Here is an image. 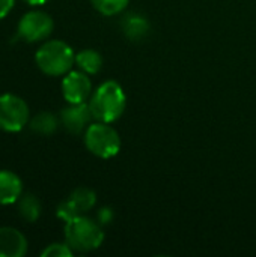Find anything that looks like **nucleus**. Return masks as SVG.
Wrapping results in <instances>:
<instances>
[{
    "label": "nucleus",
    "instance_id": "obj_1",
    "mask_svg": "<svg viewBox=\"0 0 256 257\" xmlns=\"http://www.w3.org/2000/svg\"><path fill=\"white\" fill-rule=\"evenodd\" d=\"M127 98L122 86L118 81H104L91 96L89 107L92 116L98 122L112 123L118 120L125 110Z\"/></svg>",
    "mask_w": 256,
    "mask_h": 257
},
{
    "label": "nucleus",
    "instance_id": "obj_2",
    "mask_svg": "<svg viewBox=\"0 0 256 257\" xmlns=\"http://www.w3.org/2000/svg\"><path fill=\"white\" fill-rule=\"evenodd\" d=\"M36 66L48 77H60L71 71L75 63V54L72 48L59 39L45 41L35 54Z\"/></svg>",
    "mask_w": 256,
    "mask_h": 257
},
{
    "label": "nucleus",
    "instance_id": "obj_3",
    "mask_svg": "<svg viewBox=\"0 0 256 257\" xmlns=\"http://www.w3.org/2000/svg\"><path fill=\"white\" fill-rule=\"evenodd\" d=\"M104 241V233L101 224L84 217L78 215L65 223V242L80 253H88L101 247Z\"/></svg>",
    "mask_w": 256,
    "mask_h": 257
},
{
    "label": "nucleus",
    "instance_id": "obj_4",
    "mask_svg": "<svg viewBox=\"0 0 256 257\" xmlns=\"http://www.w3.org/2000/svg\"><path fill=\"white\" fill-rule=\"evenodd\" d=\"M84 145L98 158H113L121 149V139L115 128L106 122L91 123L84 131Z\"/></svg>",
    "mask_w": 256,
    "mask_h": 257
},
{
    "label": "nucleus",
    "instance_id": "obj_5",
    "mask_svg": "<svg viewBox=\"0 0 256 257\" xmlns=\"http://www.w3.org/2000/svg\"><path fill=\"white\" fill-rule=\"evenodd\" d=\"M30 120V110L26 101L14 93L0 95V130L18 133Z\"/></svg>",
    "mask_w": 256,
    "mask_h": 257
},
{
    "label": "nucleus",
    "instance_id": "obj_6",
    "mask_svg": "<svg viewBox=\"0 0 256 257\" xmlns=\"http://www.w3.org/2000/svg\"><path fill=\"white\" fill-rule=\"evenodd\" d=\"M54 29L53 18L42 11L26 12L18 23V36L26 42H39L47 39Z\"/></svg>",
    "mask_w": 256,
    "mask_h": 257
},
{
    "label": "nucleus",
    "instance_id": "obj_7",
    "mask_svg": "<svg viewBox=\"0 0 256 257\" xmlns=\"http://www.w3.org/2000/svg\"><path fill=\"white\" fill-rule=\"evenodd\" d=\"M92 93V83L86 72L69 71L62 80V95L68 104L86 102Z\"/></svg>",
    "mask_w": 256,
    "mask_h": 257
},
{
    "label": "nucleus",
    "instance_id": "obj_8",
    "mask_svg": "<svg viewBox=\"0 0 256 257\" xmlns=\"http://www.w3.org/2000/svg\"><path fill=\"white\" fill-rule=\"evenodd\" d=\"M91 119H94L89 102H80V104H69L60 111V123L63 128L72 134H80L86 131V128L91 125Z\"/></svg>",
    "mask_w": 256,
    "mask_h": 257
},
{
    "label": "nucleus",
    "instance_id": "obj_9",
    "mask_svg": "<svg viewBox=\"0 0 256 257\" xmlns=\"http://www.w3.org/2000/svg\"><path fill=\"white\" fill-rule=\"evenodd\" d=\"M27 248V239L18 229L0 227V257H24Z\"/></svg>",
    "mask_w": 256,
    "mask_h": 257
},
{
    "label": "nucleus",
    "instance_id": "obj_10",
    "mask_svg": "<svg viewBox=\"0 0 256 257\" xmlns=\"http://www.w3.org/2000/svg\"><path fill=\"white\" fill-rule=\"evenodd\" d=\"M23 194V181L11 170H0V205H14Z\"/></svg>",
    "mask_w": 256,
    "mask_h": 257
},
{
    "label": "nucleus",
    "instance_id": "obj_11",
    "mask_svg": "<svg viewBox=\"0 0 256 257\" xmlns=\"http://www.w3.org/2000/svg\"><path fill=\"white\" fill-rule=\"evenodd\" d=\"M17 209H18L20 217L27 223L38 221L42 214L41 202L33 194H21V197L17 202Z\"/></svg>",
    "mask_w": 256,
    "mask_h": 257
},
{
    "label": "nucleus",
    "instance_id": "obj_12",
    "mask_svg": "<svg viewBox=\"0 0 256 257\" xmlns=\"http://www.w3.org/2000/svg\"><path fill=\"white\" fill-rule=\"evenodd\" d=\"M59 126V119L51 111H39L29 120V128L39 136H51Z\"/></svg>",
    "mask_w": 256,
    "mask_h": 257
},
{
    "label": "nucleus",
    "instance_id": "obj_13",
    "mask_svg": "<svg viewBox=\"0 0 256 257\" xmlns=\"http://www.w3.org/2000/svg\"><path fill=\"white\" fill-rule=\"evenodd\" d=\"M75 65L80 71L86 72L88 75L97 74L103 66V57L95 50H81L75 54Z\"/></svg>",
    "mask_w": 256,
    "mask_h": 257
},
{
    "label": "nucleus",
    "instance_id": "obj_14",
    "mask_svg": "<svg viewBox=\"0 0 256 257\" xmlns=\"http://www.w3.org/2000/svg\"><path fill=\"white\" fill-rule=\"evenodd\" d=\"M122 29L130 39L137 41V39H142L143 36H146V33L149 30V23L142 15L131 14L122 20Z\"/></svg>",
    "mask_w": 256,
    "mask_h": 257
},
{
    "label": "nucleus",
    "instance_id": "obj_15",
    "mask_svg": "<svg viewBox=\"0 0 256 257\" xmlns=\"http://www.w3.org/2000/svg\"><path fill=\"white\" fill-rule=\"evenodd\" d=\"M68 200L72 203V206L77 209V212L83 215L84 212L91 211L95 206L97 196H95V193L92 190L84 188V187H80V188H77V190H74L71 193V196H69Z\"/></svg>",
    "mask_w": 256,
    "mask_h": 257
},
{
    "label": "nucleus",
    "instance_id": "obj_16",
    "mask_svg": "<svg viewBox=\"0 0 256 257\" xmlns=\"http://www.w3.org/2000/svg\"><path fill=\"white\" fill-rule=\"evenodd\" d=\"M130 0H91L94 8L103 15H116L122 12Z\"/></svg>",
    "mask_w": 256,
    "mask_h": 257
},
{
    "label": "nucleus",
    "instance_id": "obj_17",
    "mask_svg": "<svg viewBox=\"0 0 256 257\" xmlns=\"http://www.w3.org/2000/svg\"><path fill=\"white\" fill-rule=\"evenodd\" d=\"M74 250L66 244H60V242H56V244H50L45 250L41 251V256L42 257H69L72 256Z\"/></svg>",
    "mask_w": 256,
    "mask_h": 257
},
{
    "label": "nucleus",
    "instance_id": "obj_18",
    "mask_svg": "<svg viewBox=\"0 0 256 257\" xmlns=\"http://www.w3.org/2000/svg\"><path fill=\"white\" fill-rule=\"evenodd\" d=\"M78 215H81V214L77 212V209L72 206V203L69 200H65V202H62L57 206V217L62 221H65V223L69 221V220H72V218H75V217H78Z\"/></svg>",
    "mask_w": 256,
    "mask_h": 257
},
{
    "label": "nucleus",
    "instance_id": "obj_19",
    "mask_svg": "<svg viewBox=\"0 0 256 257\" xmlns=\"http://www.w3.org/2000/svg\"><path fill=\"white\" fill-rule=\"evenodd\" d=\"M113 220V211L110 208H101L98 211V221L100 224H109Z\"/></svg>",
    "mask_w": 256,
    "mask_h": 257
},
{
    "label": "nucleus",
    "instance_id": "obj_20",
    "mask_svg": "<svg viewBox=\"0 0 256 257\" xmlns=\"http://www.w3.org/2000/svg\"><path fill=\"white\" fill-rule=\"evenodd\" d=\"M15 0H0V20H3L14 8Z\"/></svg>",
    "mask_w": 256,
    "mask_h": 257
},
{
    "label": "nucleus",
    "instance_id": "obj_21",
    "mask_svg": "<svg viewBox=\"0 0 256 257\" xmlns=\"http://www.w3.org/2000/svg\"><path fill=\"white\" fill-rule=\"evenodd\" d=\"M23 2L27 3V5H30V6H41V5L47 3L48 0H23Z\"/></svg>",
    "mask_w": 256,
    "mask_h": 257
}]
</instances>
